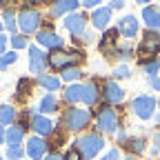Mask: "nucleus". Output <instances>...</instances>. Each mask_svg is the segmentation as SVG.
<instances>
[{
	"mask_svg": "<svg viewBox=\"0 0 160 160\" xmlns=\"http://www.w3.org/2000/svg\"><path fill=\"white\" fill-rule=\"evenodd\" d=\"M47 56L40 51L38 47H29V69H31V73H36V76H42L45 71H47Z\"/></svg>",
	"mask_w": 160,
	"mask_h": 160,
	"instance_id": "obj_13",
	"label": "nucleus"
},
{
	"mask_svg": "<svg viewBox=\"0 0 160 160\" xmlns=\"http://www.w3.org/2000/svg\"><path fill=\"white\" fill-rule=\"evenodd\" d=\"M125 7V0H111V9H122Z\"/></svg>",
	"mask_w": 160,
	"mask_h": 160,
	"instance_id": "obj_44",
	"label": "nucleus"
},
{
	"mask_svg": "<svg viewBox=\"0 0 160 160\" xmlns=\"http://www.w3.org/2000/svg\"><path fill=\"white\" fill-rule=\"evenodd\" d=\"M78 0H56L51 2V9H49V16L58 18V16H65V13H73L78 9Z\"/></svg>",
	"mask_w": 160,
	"mask_h": 160,
	"instance_id": "obj_17",
	"label": "nucleus"
},
{
	"mask_svg": "<svg viewBox=\"0 0 160 160\" xmlns=\"http://www.w3.org/2000/svg\"><path fill=\"white\" fill-rule=\"evenodd\" d=\"M82 102H85V107H93L100 102V87L96 80L82 82Z\"/></svg>",
	"mask_w": 160,
	"mask_h": 160,
	"instance_id": "obj_15",
	"label": "nucleus"
},
{
	"mask_svg": "<svg viewBox=\"0 0 160 160\" xmlns=\"http://www.w3.org/2000/svg\"><path fill=\"white\" fill-rule=\"evenodd\" d=\"M2 27H5V25H2V22H0V31H2Z\"/></svg>",
	"mask_w": 160,
	"mask_h": 160,
	"instance_id": "obj_50",
	"label": "nucleus"
},
{
	"mask_svg": "<svg viewBox=\"0 0 160 160\" xmlns=\"http://www.w3.org/2000/svg\"><path fill=\"white\" fill-rule=\"evenodd\" d=\"M125 160H138V158H136V156H127Z\"/></svg>",
	"mask_w": 160,
	"mask_h": 160,
	"instance_id": "obj_49",
	"label": "nucleus"
},
{
	"mask_svg": "<svg viewBox=\"0 0 160 160\" xmlns=\"http://www.w3.org/2000/svg\"><path fill=\"white\" fill-rule=\"evenodd\" d=\"M38 45L40 47H45V49H49V53L51 51H58V49H62V45H65V40L60 38L56 31H51V29H42V31H38Z\"/></svg>",
	"mask_w": 160,
	"mask_h": 160,
	"instance_id": "obj_9",
	"label": "nucleus"
},
{
	"mask_svg": "<svg viewBox=\"0 0 160 160\" xmlns=\"http://www.w3.org/2000/svg\"><path fill=\"white\" fill-rule=\"evenodd\" d=\"M5 47H7V36H2V33H0V56L5 53Z\"/></svg>",
	"mask_w": 160,
	"mask_h": 160,
	"instance_id": "obj_42",
	"label": "nucleus"
},
{
	"mask_svg": "<svg viewBox=\"0 0 160 160\" xmlns=\"http://www.w3.org/2000/svg\"><path fill=\"white\" fill-rule=\"evenodd\" d=\"M136 53H138V58H140V62H142V60L156 58V56L160 53V33H158V31H151V29L145 31V36H142V40H140Z\"/></svg>",
	"mask_w": 160,
	"mask_h": 160,
	"instance_id": "obj_5",
	"label": "nucleus"
},
{
	"mask_svg": "<svg viewBox=\"0 0 160 160\" xmlns=\"http://www.w3.org/2000/svg\"><path fill=\"white\" fill-rule=\"evenodd\" d=\"M78 62H80V53L78 51H62V49H58V51H51L47 56V65L53 71H65L67 67H78Z\"/></svg>",
	"mask_w": 160,
	"mask_h": 160,
	"instance_id": "obj_4",
	"label": "nucleus"
},
{
	"mask_svg": "<svg viewBox=\"0 0 160 160\" xmlns=\"http://www.w3.org/2000/svg\"><path fill=\"white\" fill-rule=\"evenodd\" d=\"M38 85H40V87H45L49 93H53V91L60 89L62 80H60L58 76H51V73H42V76H38Z\"/></svg>",
	"mask_w": 160,
	"mask_h": 160,
	"instance_id": "obj_24",
	"label": "nucleus"
},
{
	"mask_svg": "<svg viewBox=\"0 0 160 160\" xmlns=\"http://www.w3.org/2000/svg\"><path fill=\"white\" fill-rule=\"evenodd\" d=\"M91 22L96 29H107L111 22V7H96L91 13Z\"/></svg>",
	"mask_w": 160,
	"mask_h": 160,
	"instance_id": "obj_18",
	"label": "nucleus"
},
{
	"mask_svg": "<svg viewBox=\"0 0 160 160\" xmlns=\"http://www.w3.org/2000/svg\"><path fill=\"white\" fill-rule=\"evenodd\" d=\"M140 67H142V71H145L147 76H158V71H160V60H158V58L142 60V62H140Z\"/></svg>",
	"mask_w": 160,
	"mask_h": 160,
	"instance_id": "obj_27",
	"label": "nucleus"
},
{
	"mask_svg": "<svg viewBox=\"0 0 160 160\" xmlns=\"http://www.w3.org/2000/svg\"><path fill=\"white\" fill-rule=\"evenodd\" d=\"M147 82L153 91H160V76H147Z\"/></svg>",
	"mask_w": 160,
	"mask_h": 160,
	"instance_id": "obj_37",
	"label": "nucleus"
},
{
	"mask_svg": "<svg viewBox=\"0 0 160 160\" xmlns=\"http://www.w3.org/2000/svg\"><path fill=\"white\" fill-rule=\"evenodd\" d=\"M120 127V116L111 107H100L96 113V129L100 136H116Z\"/></svg>",
	"mask_w": 160,
	"mask_h": 160,
	"instance_id": "obj_3",
	"label": "nucleus"
},
{
	"mask_svg": "<svg viewBox=\"0 0 160 160\" xmlns=\"http://www.w3.org/2000/svg\"><path fill=\"white\" fill-rule=\"evenodd\" d=\"M91 109H85V107H69L65 113H62V125L67 131H73V133H80L85 131L91 122Z\"/></svg>",
	"mask_w": 160,
	"mask_h": 160,
	"instance_id": "obj_2",
	"label": "nucleus"
},
{
	"mask_svg": "<svg viewBox=\"0 0 160 160\" xmlns=\"http://www.w3.org/2000/svg\"><path fill=\"white\" fill-rule=\"evenodd\" d=\"M156 109H158V102H156L153 96L142 93V96H136V98L131 100V111H133V116L140 118V120L153 118V116H156Z\"/></svg>",
	"mask_w": 160,
	"mask_h": 160,
	"instance_id": "obj_6",
	"label": "nucleus"
},
{
	"mask_svg": "<svg viewBox=\"0 0 160 160\" xmlns=\"http://www.w3.org/2000/svg\"><path fill=\"white\" fill-rule=\"evenodd\" d=\"M47 149H49L47 140L40 138V136H31V138L27 140V147H25V151H27V156H29L31 160H42V158L47 156Z\"/></svg>",
	"mask_w": 160,
	"mask_h": 160,
	"instance_id": "obj_10",
	"label": "nucleus"
},
{
	"mask_svg": "<svg viewBox=\"0 0 160 160\" xmlns=\"http://www.w3.org/2000/svg\"><path fill=\"white\" fill-rule=\"evenodd\" d=\"M60 73H62L65 82H76V80H80V76H82V69H80V67H67L65 71H60Z\"/></svg>",
	"mask_w": 160,
	"mask_h": 160,
	"instance_id": "obj_28",
	"label": "nucleus"
},
{
	"mask_svg": "<svg viewBox=\"0 0 160 160\" xmlns=\"http://www.w3.org/2000/svg\"><path fill=\"white\" fill-rule=\"evenodd\" d=\"M116 36H118V29H111V31H107V33L102 36L100 51H102L107 58H113V56H116V49H118V45H116Z\"/></svg>",
	"mask_w": 160,
	"mask_h": 160,
	"instance_id": "obj_19",
	"label": "nucleus"
},
{
	"mask_svg": "<svg viewBox=\"0 0 160 160\" xmlns=\"http://www.w3.org/2000/svg\"><path fill=\"white\" fill-rule=\"evenodd\" d=\"M11 45H13V49H25L27 47V38L25 36H11Z\"/></svg>",
	"mask_w": 160,
	"mask_h": 160,
	"instance_id": "obj_35",
	"label": "nucleus"
},
{
	"mask_svg": "<svg viewBox=\"0 0 160 160\" xmlns=\"http://www.w3.org/2000/svg\"><path fill=\"white\" fill-rule=\"evenodd\" d=\"M16 18H18V16H16V11H13V9H7V11H5V22H2V25H5L9 31H13V29H16V25H18V20H16Z\"/></svg>",
	"mask_w": 160,
	"mask_h": 160,
	"instance_id": "obj_31",
	"label": "nucleus"
},
{
	"mask_svg": "<svg viewBox=\"0 0 160 160\" xmlns=\"http://www.w3.org/2000/svg\"><path fill=\"white\" fill-rule=\"evenodd\" d=\"M73 149L78 151V156L82 160H93L100 151L105 149V138L98 131H85V133H80L76 138Z\"/></svg>",
	"mask_w": 160,
	"mask_h": 160,
	"instance_id": "obj_1",
	"label": "nucleus"
},
{
	"mask_svg": "<svg viewBox=\"0 0 160 160\" xmlns=\"http://www.w3.org/2000/svg\"><path fill=\"white\" fill-rule=\"evenodd\" d=\"M0 7H2V0H0Z\"/></svg>",
	"mask_w": 160,
	"mask_h": 160,
	"instance_id": "obj_51",
	"label": "nucleus"
},
{
	"mask_svg": "<svg viewBox=\"0 0 160 160\" xmlns=\"http://www.w3.org/2000/svg\"><path fill=\"white\" fill-rule=\"evenodd\" d=\"M31 129H33V133L40 136V138L51 136V133L56 131V127H53V122L49 120V116H42V113L31 116Z\"/></svg>",
	"mask_w": 160,
	"mask_h": 160,
	"instance_id": "obj_12",
	"label": "nucleus"
},
{
	"mask_svg": "<svg viewBox=\"0 0 160 160\" xmlns=\"http://www.w3.org/2000/svg\"><path fill=\"white\" fill-rule=\"evenodd\" d=\"M100 98H102L105 107H116V105H122L125 102V89L120 87L116 80H107L100 87Z\"/></svg>",
	"mask_w": 160,
	"mask_h": 160,
	"instance_id": "obj_7",
	"label": "nucleus"
},
{
	"mask_svg": "<svg viewBox=\"0 0 160 160\" xmlns=\"http://www.w3.org/2000/svg\"><path fill=\"white\" fill-rule=\"evenodd\" d=\"M22 2H31V5H45V2H51V0H22Z\"/></svg>",
	"mask_w": 160,
	"mask_h": 160,
	"instance_id": "obj_45",
	"label": "nucleus"
},
{
	"mask_svg": "<svg viewBox=\"0 0 160 160\" xmlns=\"http://www.w3.org/2000/svg\"><path fill=\"white\" fill-rule=\"evenodd\" d=\"M16 118H18L16 107H11V105H0V125H2V127L13 125V122H16Z\"/></svg>",
	"mask_w": 160,
	"mask_h": 160,
	"instance_id": "obj_25",
	"label": "nucleus"
},
{
	"mask_svg": "<svg viewBox=\"0 0 160 160\" xmlns=\"http://www.w3.org/2000/svg\"><path fill=\"white\" fill-rule=\"evenodd\" d=\"M142 20L151 31H160V9L158 7H145L142 9Z\"/></svg>",
	"mask_w": 160,
	"mask_h": 160,
	"instance_id": "obj_20",
	"label": "nucleus"
},
{
	"mask_svg": "<svg viewBox=\"0 0 160 160\" xmlns=\"http://www.w3.org/2000/svg\"><path fill=\"white\" fill-rule=\"evenodd\" d=\"M25 149L22 147H7V160H22Z\"/></svg>",
	"mask_w": 160,
	"mask_h": 160,
	"instance_id": "obj_33",
	"label": "nucleus"
},
{
	"mask_svg": "<svg viewBox=\"0 0 160 160\" xmlns=\"http://www.w3.org/2000/svg\"><path fill=\"white\" fill-rule=\"evenodd\" d=\"M138 5H145V2H151V0H136Z\"/></svg>",
	"mask_w": 160,
	"mask_h": 160,
	"instance_id": "obj_48",
	"label": "nucleus"
},
{
	"mask_svg": "<svg viewBox=\"0 0 160 160\" xmlns=\"http://www.w3.org/2000/svg\"><path fill=\"white\" fill-rule=\"evenodd\" d=\"M116 56H118L120 60H131V58H133V47H131L129 42H125V45H118Z\"/></svg>",
	"mask_w": 160,
	"mask_h": 160,
	"instance_id": "obj_29",
	"label": "nucleus"
},
{
	"mask_svg": "<svg viewBox=\"0 0 160 160\" xmlns=\"http://www.w3.org/2000/svg\"><path fill=\"white\" fill-rule=\"evenodd\" d=\"M151 153L153 156H160V131H156L151 136Z\"/></svg>",
	"mask_w": 160,
	"mask_h": 160,
	"instance_id": "obj_34",
	"label": "nucleus"
},
{
	"mask_svg": "<svg viewBox=\"0 0 160 160\" xmlns=\"http://www.w3.org/2000/svg\"><path fill=\"white\" fill-rule=\"evenodd\" d=\"M18 60V56H16V51H9V53H2L0 56V71H5L9 65H13Z\"/></svg>",
	"mask_w": 160,
	"mask_h": 160,
	"instance_id": "obj_30",
	"label": "nucleus"
},
{
	"mask_svg": "<svg viewBox=\"0 0 160 160\" xmlns=\"http://www.w3.org/2000/svg\"><path fill=\"white\" fill-rule=\"evenodd\" d=\"M5 140H7V127L0 125V145H5Z\"/></svg>",
	"mask_w": 160,
	"mask_h": 160,
	"instance_id": "obj_43",
	"label": "nucleus"
},
{
	"mask_svg": "<svg viewBox=\"0 0 160 160\" xmlns=\"http://www.w3.org/2000/svg\"><path fill=\"white\" fill-rule=\"evenodd\" d=\"M0 160H2V158H0Z\"/></svg>",
	"mask_w": 160,
	"mask_h": 160,
	"instance_id": "obj_52",
	"label": "nucleus"
},
{
	"mask_svg": "<svg viewBox=\"0 0 160 160\" xmlns=\"http://www.w3.org/2000/svg\"><path fill=\"white\" fill-rule=\"evenodd\" d=\"M116 29H118L120 36H125V38H136L138 29H140V22H138L136 16H125V18L118 20V27Z\"/></svg>",
	"mask_w": 160,
	"mask_h": 160,
	"instance_id": "obj_14",
	"label": "nucleus"
},
{
	"mask_svg": "<svg viewBox=\"0 0 160 160\" xmlns=\"http://www.w3.org/2000/svg\"><path fill=\"white\" fill-rule=\"evenodd\" d=\"M31 93V80L29 78H20L18 80V89H16V98L18 100H25Z\"/></svg>",
	"mask_w": 160,
	"mask_h": 160,
	"instance_id": "obj_26",
	"label": "nucleus"
},
{
	"mask_svg": "<svg viewBox=\"0 0 160 160\" xmlns=\"http://www.w3.org/2000/svg\"><path fill=\"white\" fill-rule=\"evenodd\" d=\"M58 98L56 93H45L42 100H40V105H38V111L42 113V116H49V113H56L58 111Z\"/></svg>",
	"mask_w": 160,
	"mask_h": 160,
	"instance_id": "obj_22",
	"label": "nucleus"
},
{
	"mask_svg": "<svg viewBox=\"0 0 160 160\" xmlns=\"http://www.w3.org/2000/svg\"><path fill=\"white\" fill-rule=\"evenodd\" d=\"M40 22H42V16H40V11H36V9H22L18 13V27L22 29V33H33V31H38V27H40Z\"/></svg>",
	"mask_w": 160,
	"mask_h": 160,
	"instance_id": "obj_8",
	"label": "nucleus"
},
{
	"mask_svg": "<svg viewBox=\"0 0 160 160\" xmlns=\"http://www.w3.org/2000/svg\"><path fill=\"white\" fill-rule=\"evenodd\" d=\"M25 133H27V127L20 125V122L7 127V140H5V145H9V147H20V145H22V140H25Z\"/></svg>",
	"mask_w": 160,
	"mask_h": 160,
	"instance_id": "obj_16",
	"label": "nucleus"
},
{
	"mask_svg": "<svg viewBox=\"0 0 160 160\" xmlns=\"http://www.w3.org/2000/svg\"><path fill=\"white\" fill-rule=\"evenodd\" d=\"M65 160H82V158H80V156H78V151H76V149H71V151H67V156H65Z\"/></svg>",
	"mask_w": 160,
	"mask_h": 160,
	"instance_id": "obj_41",
	"label": "nucleus"
},
{
	"mask_svg": "<svg viewBox=\"0 0 160 160\" xmlns=\"http://www.w3.org/2000/svg\"><path fill=\"white\" fill-rule=\"evenodd\" d=\"M113 78H116V80H127V78H131L129 67H127V65H120V67H116V69H113Z\"/></svg>",
	"mask_w": 160,
	"mask_h": 160,
	"instance_id": "obj_32",
	"label": "nucleus"
},
{
	"mask_svg": "<svg viewBox=\"0 0 160 160\" xmlns=\"http://www.w3.org/2000/svg\"><path fill=\"white\" fill-rule=\"evenodd\" d=\"M116 140H118V145H125L127 140H129L127 131H125V129H120V131H116Z\"/></svg>",
	"mask_w": 160,
	"mask_h": 160,
	"instance_id": "obj_39",
	"label": "nucleus"
},
{
	"mask_svg": "<svg viewBox=\"0 0 160 160\" xmlns=\"http://www.w3.org/2000/svg\"><path fill=\"white\" fill-rule=\"evenodd\" d=\"M62 100L67 105H71V107H76L78 102H82V82L80 85H69L62 91Z\"/></svg>",
	"mask_w": 160,
	"mask_h": 160,
	"instance_id": "obj_21",
	"label": "nucleus"
},
{
	"mask_svg": "<svg viewBox=\"0 0 160 160\" xmlns=\"http://www.w3.org/2000/svg\"><path fill=\"white\" fill-rule=\"evenodd\" d=\"M98 160H120V149H109L102 158H98Z\"/></svg>",
	"mask_w": 160,
	"mask_h": 160,
	"instance_id": "obj_36",
	"label": "nucleus"
},
{
	"mask_svg": "<svg viewBox=\"0 0 160 160\" xmlns=\"http://www.w3.org/2000/svg\"><path fill=\"white\" fill-rule=\"evenodd\" d=\"M42 160H65V156L62 153H60V151H49Z\"/></svg>",
	"mask_w": 160,
	"mask_h": 160,
	"instance_id": "obj_40",
	"label": "nucleus"
},
{
	"mask_svg": "<svg viewBox=\"0 0 160 160\" xmlns=\"http://www.w3.org/2000/svg\"><path fill=\"white\" fill-rule=\"evenodd\" d=\"M62 25H65V29H67L69 33H73V36H82L85 29H87V16L73 11V13L65 16V22H62Z\"/></svg>",
	"mask_w": 160,
	"mask_h": 160,
	"instance_id": "obj_11",
	"label": "nucleus"
},
{
	"mask_svg": "<svg viewBox=\"0 0 160 160\" xmlns=\"http://www.w3.org/2000/svg\"><path fill=\"white\" fill-rule=\"evenodd\" d=\"M100 2V0H85V2H80V5H85V7H96Z\"/></svg>",
	"mask_w": 160,
	"mask_h": 160,
	"instance_id": "obj_46",
	"label": "nucleus"
},
{
	"mask_svg": "<svg viewBox=\"0 0 160 160\" xmlns=\"http://www.w3.org/2000/svg\"><path fill=\"white\" fill-rule=\"evenodd\" d=\"M156 125L160 127V102H158V109H156Z\"/></svg>",
	"mask_w": 160,
	"mask_h": 160,
	"instance_id": "obj_47",
	"label": "nucleus"
},
{
	"mask_svg": "<svg viewBox=\"0 0 160 160\" xmlns=\"http://www.w3.org/2000/svg\"><path fill=\"white\" fill-rule=\"evenodd\" d=\"M76 42H80V45H91V42H93V36L85 31L82 36H76Z\"/></svg>",
	"mask_w": 160,
	"mask_h": 160,
	"instance_id": "obj_38",
	"label": "nucleus"
},
{
	"mask_svg": "<svg viewBox=\"0 0 160 160\" xmlns=\"http://www.w3.org/2000/svg\"><path fill=\"white\" fill-rule=\"evenodd\" d=\"M125 151H129V156H140V153H145L147 151V140L145 138H129L127 142L122 145Z\"/></svg>",
	"mask_w": 160,
	"mask_h": 160,
	"instance_id": "obj_23",
	"label": "nucleus"
}]
</instances>
